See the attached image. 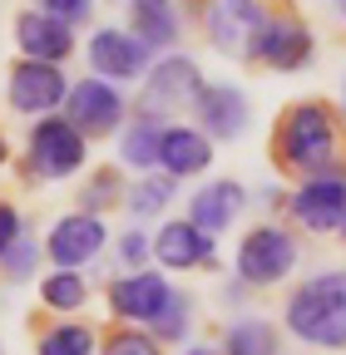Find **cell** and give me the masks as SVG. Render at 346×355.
Returning <instances> with one entry per match:
<instances>
[{"instance_id": "cell-8", "label": "cell", "mask_w": 346, "mask_h": 355, "mask_svg": "<svg viewBox=\"0 0 346 355\" xmlns=\"http://www.w3.org/2000/svg\"><path fill=\"white\" fill-rule=\"evenodd\" d=\"M104 242H109V232H104L99 217L69 212V217H60L55 227H50L45 252H50V261H55V272H79L84 261H94V257L104 252Z\"/></svg>"}, {"instance_id": "cell-31", "label": "cell", "mask_w": 346, "mask_h": 355, "mask_svg": "<svg viewBox=\"0 0 346 355\" xmlns=\"http://www.w3.org/2000/svg\"><path fill=\"white\" fill-rule=\"evenodd\" d=\"M45 15H55L60 25H79L90 20V0H45Z\"/></svg>"}, {"instance_id": "cell-4", "label": "cell", "mask_w": 346, "mask_h": 355, "mask_svg": "<svg viewBox=\"0 0 346 355\" xmlns=\"http://www.w3.org/2000/svg\"><path fill=\"white\" fill-rule=\"evenodd\" d=\"M292 266H297V242H292V232L272 227V222L252 227L238 242V277L247 286H277Z\"/></svg>"}, {"instance_id": "cell-18", "label": "cell", "mask_w": 346, "mask_h": 355, "mask_svg": "<svg viewBox=\"0 0 346 355\" xmlns=\"http://www.w3.org/2000/svg\"><path fill=\"white\" fill-rule=\"evenodd\" d=\"M158 163H163V178H193L213 163V139L193 123H173L158 139Z\"/></svg>"}, {"instance_id": "cell-35", "label": "cell", "mask_w": 346, "mask_h": 355, "mask_svg": "<svg viewBox=\"0 0 346 355\" xmlns=\"http://www.w3.org/2000/svg\"><path fill=\"white\" fill-rule=\"evenodd\" d=\"M341 15H346V6H341Z\"/></svg>"}, {"instance_id": "cell-17", "label": "cell", "mask_w": 346, "mask_h": 355, "mask_svg": "<svg viewBox=\"0 0 346 355\" xmlns=\"http://www.w3.org/2000/svg\"><path fill=\"white\" fill-rule=\"evenodd\" d=\"M242 207H247V193L233 183V178H218V183H208V188L193 193V202H188V222H193L198 232L218 237V232H228L233 222H238Z\"/></svg>"}, {"instance_id": "cell-11", "label": "cell", "mask_w": 346, "mask_h": 355, "mask_svg": "<svg viewBox=\"0 0 346 355\" xmlns=\"http://www.w3.org/2000/svg\"><path fill=\"white\" fill-rule=\"evenodd\" d=\"M263 20H267V10L252 6V0H218V6H208V15H203L208 40L218 44L223 55H247V44L263 30Z\"/></svg>"}, {"instance_id": "cell-23", "label": "cell", "mask_w": 346, "mask_h": 355, "mask_svg": "<svg viewBox=\"0 0 346 355\" xmlns=\"http://www.w3.org/2000/svg\"><path fill=\"white\" fill-rule=\"evenodd\" d=\"M40 301H45L50 311H79L84 301H90V286H84L79 272H50L45 282H40Z\"/></svg>"}, {"instance_id": "cell-6", "label": "cell", "mask_w": 346, "mask_h": 355, "mask_svg": "<svg viewBox=\"0 0 346 355\" xmlns=\"http://www.w3.org/2000/svg\"><path fill=\"white\" fill-rule=\"evenodd\" d=\"M65 104H69V123L84 133V139H104V133H114L119 123H124V94H119V84H104V79H79V84H69V94H65Z\"/></svg>"}, {"instance_id": "cell-28", "label": "cell", "mask_w": 346, "mask_h": 355, "mask_svg": "<svg viewBox=\"0 0 346 355\" xmlns=\"http://www.w3.org/2000/svg\"><path fill=\"white\" fill-rule=\"evenodd\" d=\"M114 193H119V178H114V173H94L79 202H84V212H90V217H99V207H104V202H109Z\"/></svg>"}, {"instance_id": "cell-2", "label": "cell", "mask_w": 346, "mask_h": 355, "mask_svg": "<svg viewBox=\"0 0 346 355\" xmlns=\"http://www.w3.org/2000/svg\"><path fill=\"white\" fill-rule=\"evenodd\" d=\"M287 331L317 350H346V272H317L287 296Z\"/></svg>"}, {"instance_id": "cell-12", "label": "cell", "mask_w": 346, "mask_h": 355, "mask_svg": "<svg viewBox=\"0 0 346 355\" xmlns=\"http://www.w3.org/2000/svg\"><path fill=\"white\" fill-rule=\"evenodd\" d=\"M15 40H20V60H30V64H55V69H60V60H69V50H74L69 25H60V20L45 15V10L15 15Z\"/></svg>"}, {"instance_id": "cell-14", "label": "cell", "mask_w": 346, "mask_h": 355, "mask_svg": "<svg viewBox=\"0 0 346 355\" xmlns=\"http://www.w3.org/2000/svg\"><path fill=\"white\" fill-rule=\"evenodd\" d=\"M173 296V286L158 277V272H129L119 282H109V306H114V316L119 321H154L163 301Z\"/></svg>"}, {"instance_id": "cell-16", "label": "cell", "mask_w": 346, "mask_h": 355, "mask_svg": "<svg viewBox=\"0 0 346 355\" xmlns=\"http://www.w3.org/2000/svg\"><path fill=\"white\" fill-rule=\"evenodd\" d=\"M198 123L208 139H242V128H247V94L238 84H203V94H198Z\"/></svg>"}, {"instance_id": "cell-15", "label": "cell", "mask_w": 346, "mask_h": 355, "mask_svg": "<svg viewBox=\"0 0 346 355\" xmlns=\"http://www.w3.org/2000/svg\"><path fill=\"white\" fill-rule=\"evenodd\" d=\"M149 247H154V257L168 266V272H193V266L213 261V237H208V232H198L188 217L163 222L158 237H149Z\"/></svg>"}, {"instance_id": "cell-33", "label": "cell", "mask_w": 346, "mask_h": 355, "mask_svg": "<svg viewBox=\"0 0 346 355\" xmlns=\"http://www.w3.org/2000/svg\"><path fill=\"white\" fill-rule=\"evenodd\" d=\"M6 158H10V148H6V139H0V163H6Z\"/></svg>"}, {"instance_id": "cell-34", "label": "cell", "mask_w": 346, "mask_h": 355, "mask_svg": "<svg viewBox=\"0 0 346 355\" xmlns=\"http://www.w3.org/2000/svg\"><path fill=\"white\" fill-rule=\"evenodd\" d=\"M341 232H346V222H341Z\"/></svg>"}, {"instance_id": "cell-22", "label": "cell", "mask_w": 346, "mask_h": 355, "mask_svg": "<svg viewBox=\"0 0 346 355\" xmlns=\"http://www.w3.org/2000/svg\"><path fill=\"white\" fill-rule=\"evenodd\" d=\"M35 350L40 355H94V331L79 326V321H60V326H50L40 336Z\"/></svg>"}, {"instance_id": "cell-3", "label": "cell", "mask_w": 346, "mask_h": 355, "mask_svg": "<svg viewBox=\"0 0 346 355\" xmlns=\"http://www.w3.org/2000/svg\"><path fill=\"white\" fill-rule=\"evenodd\" d=\"M90 158V144L84 133L60 119V114H45L35 128H30V153H25V173L40 178V183H60V178H74Z\"/></svg>"}, {"instance_id": "cell-26", "label": "cell", "mask_w": 346, "mask_h": 355, "mask_svg": "<svg viewBox=\"0 0 346 355\" xmlns=\"http://www.w3.org/2000/svg\"><path fill=\"white\" fill-rule=\"evenodd\" d=\"M104 355H163V345L149 331H114L104 340Z\"/></svg>"}, {"instance_id": "cell-24", "label": "cell", "mask_w": 346, "mask_h": 355, "mask_svg": "<svg viewBox=\"0 0 346 355\" xmlns=\"http://www.w3.org/2000/svg\"><path fill=\"white\" fill-rule=\"evenodd\" d=\"M173 202V178H139L134 188H129V212L134 217H158L163 207Z\"/></svg>"}, {"instance_id": "cell-20", "label": "cell", "mask_w": 346, "mask_h": 355, "mask_svg": "<svg viewBox=\"0 0 346 355\" xmlns=\"http://www.w3.org/2000/svg\"><path fill=\"white\" fill-rule=\"evenodd\" d=\"M223 355H282V340L272 331V321L263 316H238L223 331Z\"/></svg>"}, {"instance_id": "cell-27", "label": "cell", "mask_w": 346, "mask_h": 355, "mask_svg": "<svg viewBox=\"0 0 346 355\" xmlns=\"http://www.w3.org/2000/svg\"><path fill=\"white\" fill-rule=\"evenodd\" d=\"M35 261H40V247H35L30 237H20V242L6 252V261H0V266L10 272V282H25V277L35 272Z\"/></svg>"}, {"instance_id": "cell-10", "label": "cell", "mask_w": 346, "mask_h": 355, "mask_svg": "<svg viewBox=\"0 0 346 355\" xmlns=\"http://www.w3.org/2000/svg\"><path fill=\"white\" fill-rule=\"evenodd\" d=\"M65 94H69L65 69H55V64H30V60H20V64L10 69V84H6V99H10V109H20V114H50L55 104H65Z\"/></svg>"}, {"instance_id": "cell-5", "label": "cell", "mask_w": 346, "mask_h": 355, "mask_svg": "<svg viewBox=\"0 0 346 355\" xmlns=\"http://www.w3.org/2000/svg\"><path fill=\"white\" fill-rule=\"evenodd\" d=\"M198 94H203V69H198V60H188V55H163L158 64H149V79H144V104H139V114L158 119L163 109L198 104Z\"/></svg>"}, {"instance_id": "cell-30", "label": "cell", "mask_w": 346, "mask_h": 355, "mask_svg": "<svg viewBox=\"0 0 346 355\" xmlns=\"http://www.w3.org/2000/svg\"><path fill=\"white\" fill-rule=\"evenodd\" d=\"M154 247H149V237L144 232H124L119 237V261L124 266H134V272H139V266H144V257H149Z\"/></svg>"}, {"instance_id": "cell-25", "label": "cell", "mask_w": 346, "mask_h": 355, "mask_svg": "<svg viewBox=\"0 0 346 355\" xmlns=\"http://www.w3.org/2000/svg\"><path fill=\"white\" fill-rule=\"evenodd\" d=\"M188 316H193L188 296H179V291H173V296L163 301V311L149 321V326H154V340H183V336H188V326H193Z\"/></svg>"}, {"instance_id": "cell-21", "label": "cell", "mask_w": 346, "mask_h": 355, "mask_svg": "<svg viewBox=\"0 0 346 355\" xmlns=\"http://www.w3.org/2000/svg\"><path fill=\"white\" fill-rule=\"evenodd\" d=\"M158 139H163V119L139 114V123H129L124 144H119L124 163H129V168H139V173H149V168L158 163Z\"/></svg>"}, {"instance_id": "cell-19", "label": "cell", "mask_w": 346, "mask_h": 355, "mask_svg": "<svg viewBox=\"0 0 346 355\" xmlns=\"http://www.w3.org/2000/svg\"><path fill=\"white\" fill-rule=\"evenodd\" d=\"M129 35H134L144 50H168L173 40H179V10L168 6V0H134L129 6Z\"/></svg>"}, {"instance_id": "cell-1", "label": "cell", "mask_w": 346, "mask_h": 355, "mask_svg": "<svg viewBox=\"0 0 346 355\" xmlns=\"http://www.w3.org/2000/svg\"><path fill=\"white\" fill-rule=\"evenodd\" d=\"M272 158L282 173L312 183V178H341V123L331 114V104L322 99H302L277 119L272 133Z\"/></svg>"}, {"instance_id": "cell-29", "label": "cell", "mask_w": 346, "mask_h": 355, "mask_svg": "<svg viewBox=\"0 0 346 355\" xmlns=\"http://www.w3.org/2000/svg\"><path fill=\"white\" fill-rule=\"evenodd\" d=\"M20 237H25V222H20V212H15L10 202H0V261H6V252H10Z\"/></svg>"}, {"instance_id": "cell-9", "label": "cell", "mask_w": 346, "mask_h": 355, "mask_svg": "<svg viewBox=\"0 0 346 355\" xmlns=\"http://www.w3.org/2000/svg\"><path fill=\"white\" fill-rule=\"evenodd\" d=\"M292 217L302 222L307 232H336L346 222V173L341 178H312L287 198Z\"/></svg>"}, {"instance_id": "cell-32", "label": "cell", "mask_w": 346, "mask_h": 355, "mask_svg": "<svg viewBox=\"0 0 346 355\" xmlns=\"http://www.w3.org/2000/svg\"><path fill=\"white\" fill-rule=\"evenodd\" d=\"M183 355H218L213 345H193V350H183Z\"/></svg>"}, {"instance_id": "cell-13", "label": "cell", "mask_w": 346, "mask_h": 355, "mask_svg": "<svg viewBox=\"0 0 346 355\" xmlns=\"http://www.w3.org/2000/svg\"><path fill=\"white\" fill-rule=\"evenodd\" d=\"M90 64H94V79H139L154 64V55L129 30H99L90 40Z\"/></svg>"}, {"instance_id": "cell-7", "label": "cell", "mask_w": 346, "mask_h": 355, "mask_svg": "<svg viewBox=\"0 0 346 355\" xmlns=\"http://www.w3.org/2000/svg\"><path fill=\"white\" fill-rule=\"evenodd\" d=\"M247 60H263L272 69H302L312 60V30L297 15H267L247 44Z\"/></svg>"}]
</instances>
